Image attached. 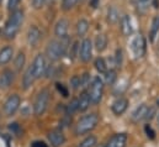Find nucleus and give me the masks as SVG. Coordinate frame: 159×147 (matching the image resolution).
I'll list each match as a JSON object with an SVG mask.
<instances>
[{
    "instance_id": "6e6552de",
    "label": "nucleus",
    "mask_w": 159,
    "mask_h": 147,
    "mask_svg": "<svg viewBox=\"0 0 159 147\" xmlns=\"http://www.w3.org/2000/svg\"><path fill=\"white\" fill-rule=\"evenodd\" d=\"M93 57V42L89 38H84L79 47V58L84 62H89Z\"/></svg>"
},
{
    "instance_id": "412c9836",
    "label": "nucleus",
    "mask_w": 159,
    "mask_h": 147,
    "mask_svg": "<svg viewBox=\"0 0 159 147\" xmlns=\"http://www.w3.org/2000/svg\"><path fill=\"white\" fill-rule=\"evenodd\" d=\"M159 32V16H154L152 20V26H151V31H149V41L154 42L156 37Z\"/></svg>"
},
{
    "instance_id": "a19ab883",
    "label": "nucleus",
    "mask_w": 159,
    "mask_h": 147,
    "mask_svg": "<svg viewBox=\"0 0 159 147\" xmlns=\"http://www.w3.org/2000/svg\"><path fill=\"white\" fill-rule=\"evenodd\" d=\"M99 2H100V0H90V6L96 9L99 6Z\"/></svg>"
},
{
    "instance_id": "b1692460",
    "label": "nucleus",
    "mask_w": 159,
    "mask_h": 147,
    "mask_svg": "<svg viewBox=\"0 0 159 147\" xmlns=\"http://www.w3.org/2000/svg\"><path fill=\"white\" fill-rule=\"evenodd\" d=\"M89 30V22L85 19H80L77 22V34L78 36H84Z\"/></svg>"
},
{
    "instance_id": "bb28decb",
    "label": "nucleus",
    "mask_w": 159,
    "mask_h": 147,
    "mask_svg": "<svg viewBox=\"0 0 159 147\" xmlns=\"http://www.w3.org/2000/svg\"><path fill=\"white\" fill-rule=\"evenodd\" d=\"M96 137L94 136V135H90V136H88L86 139H84L81 142H80L78 147H94L96 145Z\"/></svg>"
},
{
    "instance_id": "5701e85b",
    "label": "nucleus",
    "mask_w": 159,
    "mask_h": 147,
    "mask_svg": "<svg viewBox=\"0 0 159 147\" xmlns=\"http://www.w3.org/2000/svg\"><path fill=\"white\" fill-rule=\"evenodd\" d=\"M25 63H26V56H25V53L24 52H19L17 56L15 57V59H14L15 69L16 71H21L25 67Z\"/></svg>"
},
{
    "instance_id": "e433bc0d",
    "label": "nucleus",
    "mask_w": 159,
    "mask_h": 147,
    "mask_svg": "<svg viewBox=\"0 0 159 147\" xmlns=\"http://www.w3.org/2000/svg\"><path fill=\"white\" fill-rule=\"evenodd\" d=\"M70 57H72V59L77 56V51H78V48H79V46H78V42H74L72 46H70Z\"/></svg>"
},
{
    "instance_id": "9b49d317",
    "label": "nucleus",
    "mask_w": 159,
    "mask_h": 147,
    "mask_svg": "<svg viewBox=\"0 0 159 147\" xmlns=\"http://www.w3.org/2000/svg\"><path fill=\"white\" fill-rule=\"evenodd\" d=\"M127 139H128V136H127V134H125V132L116 134V135H114V136L106 142V145L104 147H125L126 144H127Z\"/></svg>"
},
{
    "instance_id": "a878e982",
    "label": "nucleus",
    "mask_w": 159,
    "mask_h": 147,
    "mask_svg": "<svg viewBox=\"0 0 159 147\" xmlns=\"http://www.w3.org/2000/svg\"><path fill=\"white\" fill-rule=\"evenodd\" d=\"M77 111H79V102H78V99H73V100L67 105V108H66V114L73 115V114L77 112Z\"/></svg>"
},
{
    "instance_id": "72a5a7b5",
    "label": "nucleus",
    "mask_w": 159,
    "mask_h": 147,
    "mask_svg": "<svg viewBox=\"0 0 159 147\" xmlns=\"http://www.w3.org/2000/svg\"><path fill=\"white\" fill-rule=\"evenodd\" d=\"M70 85L74 90H77L80 87V77L79 75H73L72 79H70Z\"/></svg>"
},
{
    "instance_id": "9d476101",
    "label": "nucleus",
    "mask_w": 159,
    "mask_h": 147,
    "mask_svg": "<svg viewBox=\"0 0 159 147\" xmlns=\"http://www.w3.org/2000/svg\"><path fill=\"white\" fill-rule=\"evenodd\" d=\"M49 144L52 145V147H61L64 145L66 142V136L61 130H52L48 132L47 135Z\"/></svg>"
},
{
    "instance_id": "58836bf2",
    "label": "nucleus",
    "mask_w": 159,
    "mask_h": 147,
    "mask_svg": "<svg viewBox=\"0 0 159 147\" xmlns=\"http://www.w3.org/2000/svg\"><path fill=\"white\" fill-rule=\"evenodd\" d=\"M115 58H116V64H117V66H121V63H122V51H121V50H117V51H116Z\"/></svg>"
},
{
    "instance_id": "f03ea898",
    "label": "nucleus",
    "mask_w": 159,
    "mask_h": 147,
    "mask_svg": "<svg viewBox=\"0 0 159 147\" xmlns=\"http://www.w3.org/2000/svg\"><path fill=\"white\" fill-rule=\"evenodd\" d=\"M67 42H68V37L67 38L49 41L48 45H47V50H46V53H47L48 58L51 61H58V59H61L67 53V50H68Z\"/></svg>"
},
{
    "instance_id": "f257e3e1",
    "label": "nucleus",
    "mask_w": 159,
    "mask_h": 147,
    "mask_svg": "<svg viewBox=\"0 0 159 147\" xmlns=\"http://www.w3.org/2000/svg\"><path fill=\"white\" fill-rule=\"evenodd\" d=\"M24 22V11L22 10H15L11 12L10 17L5 22L4 26V36L6 40H12L19 34L21 25Z\"/></svg>"
},
{
    "instance_id": "a18cd8bd",
    "label": "nucleus",
    "mask_w": 159,
    "mask_h": 147,
    "mask_svg": "<svg viewBox=\"0 0 159 147\" xmlns=\"http://www.w3.org/2000/svg\"><path fill=\"white\" fill-rule=\"evenodd\" d=\"M0 2H1V0H0Z\"/></svg>"
},
{
    "instance_id": "7c9ffc66",
    "label": "nucleus",
    "mask_w": 159,
    "mask_h": 147,
    "mask_svg": "<svg viewBox=\"0 0 159 147\" xmlns=\"http://www.w3.org/2000/svg\"><path fill=\"white\" fill-rule=\"evenodd\" d=\"M88 85H90V74L84 73L83 75H80V87L85 88Z\"/></svg>"
},
{
    "instance_id": "ddd939ff",
    "label": "nucleus",
    "mask_w": 159,
    "mask_h": 147,
    "mask_svg": "<svg viewBox=\"0 0 159 147\" xmlns=\"http://www.w3.org/2000/svg\"><path fill=\"white\" fill-rule=\"evenodd\" d=\"M14 78H15V75H14V72L11 69H5L2 73L0 74V88L1 89L9 88L12 84Z\"/></svg>"
},
{
    "instance_id": "aec40b11",
    "label": "nucleus",
    "mask_w": 159,
    "mask_h": 147,
    "mask_svg": "<svg viewBox=\"0 0 159 147\" xmlns=\"http://www.w3.org/2000/svg\"><path fill=\"white\" fill-rule=\"evenodd\" d=\"M79 111H85L89 107H90V103H91V99L89 97V93L88 92H83L80 94L79 99Z\"/></svg>"
},
{
    "instance_id": "2eb2a0df",
    "label": "nucleus",
    "mask_w": 159,
    "mask_h": 147,
    "mask_svg": "<svg viewBox=\"0 0 159 147\" xmlns=\"http://www.w3.org/2000/svg\"><path fill=\"white\" fill-rule=\"evenodd\" d=\"M127 108H128V100L126 98H119V99H116L112 103V107H111L112 112L116 114V115L123 114L125 111L127 110Z\"/></svg>"
},
{
    "instance_id": "20e7f679",
    "label": "nucleus",
    "mask_w": 159,
    "mask_h": 147,
    "mask_svg": "<svg viewBox=\"0 0 159 147\" xmlns=\"http://www.w3.org/2000/svg\"><path fill=\"white\" fill-rule=\"evenodd\" d=\"M49 98H51V94L48 89H42L37 94L34 102V114L36 116H42L46 112L48 104H49Z\"/></svg>"
},
{
    "instance_id": "423d86ee",
    "label": "nucleus",
    "mask_w": 159,
    "mask_h": 147,
    "mask_svg": "<svg viewBox=\"0 0 159 147\" xmlns=\"http://www.w3.org/2000/svg\"><path fill=\"white\" fill-rule=\"evenodd\" d=\"M21 104V98L17 94H11L4 103V114L6 116H12L15 115V112L19 110Z\"/></svg>"
},
{
    "instance_id": "6ab92c4d",
    "label": "nucleus",
    "mask_w": 159,
    "mask_h": 147,
    "mask_svg": "<svg viewBox=\"0 0 159 147\" xmlns=\"http://www.w3.org/2000/svg\"><path fill=\"white\" fill-rule=\"evenodd\" d=\"M36 80V78H35V75H34V72H32V68L31 67H29L27 69H26V72L24 74V77H22V88L26 90V89H29L32 84H34V82Z\"/></svg>"
},
{
    "instance_id": "c03bdc74",
    "label": "nucleus",
    "mask_w": 159,
    "mask_h": 147,
    "mask_svg": "<svg viewBox=\"0 0 159 147\" xmlns=\"http://www.w3.org/2000/svg\"><path fill=\"white\" fill-rule=\"evenodd\" d=\"M158 125H159V115H158Z\"/></svg>"
},
{
    "instance_id": "4be33fe9",
    "label": "nucleus",
    "mask_w": 159,
    "mask_h": 147,
    "mask_svg": "<svg viewBox=\"0 0 159 147\" xmlns=\"http://www.w3.org/2000/svg\"><path fill=\"white\" fill-rule=\"evenodd\" d=\"M107 46V37L106 35L101 34V35H98L95 38V48L99 51V52H102Z\"/></svg>"
},
{
    "instance_id": "4468645a",
    "label": "nucleus",
    "mask_w": 159,
    "mask_h": 147,
    "mask_svg": "<svg viewBox=\"0 0 159 147\" xmlns=\"http://www.w3.org/2000/svg\"><path fill=\"white\" fill-rule=\"evenodd\" d=\"M41 38V31L37 26H31L27 31V42L30 46L35 47Z\"/></svg>"
},
{
    "instance_id": "0eeeda50",
    "label": "nucleus",
    "mask_w": 159,
    "mask_h": 147,
    "mask_svg": "<svg viewBox=\"0 0 159 147\" xmlns=\"http://www.w3.org/2000/svg\"><path fill=\"white\" fill-rule=\"evenodd\" d=\"M32 68V72H34V75L36 79L41 78L43 74L46 73V69H47V63H46V58L43 55H37L34 59V63L31 66Z\"/></svg>"
},
{
    "instance_id": "c85d7f7f",
    "label": "nucleus",
    "mask_w": 159,
    "mask_h": 147,
    "mask_svg": "<svg viewBox=\"0 0 159 147\" xmlns=\"http://www.w3.org/2000/svg\"><path fill=\"white\" fill-rule=\"evenodd\" d=\"M77 2L78 0H62V9L64 11H69L77 5Z\"/></svg>"
},
{
    "instance_id": "ea45409f",
    "label": "nucleus",
    "mask_w": 159,
    "mask_h": 147,
    "mask_svg": "<svg viewBox=\"0 0 159 147\" xmlns=\"http://www.w3.org/2000/svg\"><path fill=\"white\" fill-rule=\"evenodd\" d=\"M32 147H48L43 141H35L32 142Z\"/></svg>"
},
{
    "instance_id": "dca6fc26",
    "label": "nucleus",
    "mask_w": 159,
    "mask_h": 147,
    "mask_svg": "<svg viewBox=\"0 0 159 147\" xmlns=\"http://www.w3.org/2000/svg\"><path fill=\"white\" fill-rule=\"evenodd\" d=\"M14 56V50L11 46H5L0 50V66L7 64Z\"/></svg>"
},
{
    "instance_id": "c756f323",
    "label": "nucleus",
    "mask_w": 159,
    "mask_h": 147,
    "mask_svg": "<svg viewBox=\"0 0 159 147\" xmlns=\"http://www.w3.org/2000/svg\"><path fill=\"white\" fill-rule=\"evenodd\" d=\"M105 74H106V75H105V78H106V83H107V84H110V85H112V84L115 83L116 78H117L116 72H115L114 69H110V71H107Z\"/></svg>"
},
{
    "instance_id": "39448f33",
    "label": "nucleus",
    "mask_w": 159,
    "mask_h": 147,
    "mask_svg": "<svg viewBox=\"0 0 159 147\" xmlns=\"http://www.w3.org/2000/svg\"><path fill=\"white\" fill-rule=\"evenodd\" d=\"M88 93H89V97H90L93 104L96 105L101 102L102 95H104V83L100 79V77H95L93 79V82L90 83Z\"/></svg>"
},
{
    "instance_id": "4c0bfd02",
    "label": "nucleus",
    "mask_w": 159,
    "mask_h": 147,
    "mask_svg": "<svg viewBox=\"0 0 159 147\" xmlns=\"http://www.w3.org/2000/svg\"><path fill=\"white\" fill-rule=\"evenodd\" d=\"M9 129H10L12 132H15V134H20V131H21V129H20L19 124H16V122L10 124V125H9Z\"/></svg>"
},
{
    "instance_id": "c9c22d12",
    "label": "nucleus",
    "mask_w": 159,
    "mask_h": 147,
    "mask_svg": "<svg viewBox=\"0 0 159 147\" xmlns=\"http://www.w3.org/2000/svg\"><path fill=\"white\" fill-rule=\"evenodd\" d=\"M31 1H32V6H34L36 10L43 7V5H44V2H46V0H31Z\"/></svg>"
},
{
    "instance_id": "473e14b6",
    "label": "nucleus",
    "mask_w": 159,
    "mask_h": 147,
    "mask_svg": "<svg viewBox=\"0 0 159 147\" xmlns=\"http://www.w3.org/2000/svg\"><path fill=\"white\" fill-rule=\"evenodd\" d=\"M56 88H57V90L61 93V95H63L64 98H67L68 97V89L62 84V83H56Z\"/></svg>"
},
{
    "instance_id": "cd10ccee",
    "label": "nucleus",
    "mask_w": 159,
    "mask_h": 147,
    "mask_svg": "<svg viewBox=\"0 0 159 147\" xmlns=\"http://www.w3.org/2000/svg\"><path fill=\"white\" fill-rule=\"evenodd\" d=\"M95 68L100 72V73H106L107 72V66H106V62L104 58L99 57L95 59Z\"/></svg>"
},
{
    "instance_id": "37998d69",
    "label": "nucleus",
    "mask_w": 159,
    "mask_h": 147,
    "mask_svg": "<svg viewBox=\"0 0 159 147\" xmlns=\"http://www.w3.org/2000/svg\"><path fill=\"white\" fill-rule=\"evenodd\" d=\"M139 2H147V1H149V0H138Z\"/></svg>"
},
{
    "instance_id": "1a4fd4ad",
    "label": "nucleus",
    "mask_w": 159,
    "mask_h": 147,
    "mask_svg": "<svg viewBox=\"0 0 159 147\" xmlns=\"http://www.w3.org/2000/svg\"><path fill=\"white\" fill-rule=\"evenodd\" d=\"M132 51L136 58H141L146 55V40L142 35H138L133 38L132 41Z\"/></svg>"
},
{
    "instance_id": "f704fd0d",
    "label": "nucleus",
    "mask_w": 159,
    "mask_h": 147,
    "mask_svg": "<svg viewBox=\"0 0 159 147\" xmlns=\"http://www.w3.org/2000/svg\"><path fill=\"white\" fill-rule=\"evenodd\" d=\"M144 131H146V134H147V136H148L149 139L153 140V139L156 137V132L153 131V129H152L149 125H146V126H144Z\"/></svg>"
},
{
    "instance_id": "a211bd4d",
    "label": "nucleus",
    "mask_w": 159,
    "mask_h": 147,
    "mask_svg": "<svg viewBox=\"0 0 159 147\" xmlns=\"http://www.w3.org/2000/svg\"><path fill=\"white\" fill-rule=\"evenodd\" d=\"M121 31L123 34V36H129L133 32V27H132V21L131 17L128 15H123L121 19Z\"/></svg>"
},
{
    "instance_id": "393cba45",
    "label": "nucleus",
    "mask_w": 159,
    "mask_h": 147,
    "mask_svg": "<svg viewBox=\"0 0 159 147\" xmlns=\"http://www.w3.org/2000/svg\"><path fill=\"white\" fill-rule=\"evenodd\" d=\"M119 19H120V16H119L117 9L114 7V6H111V7L109 9V11H107V21H109L110 24H116V22L119 21Z\"/></svg>"
},
{
    "instance_id": "f3484780",
    "label": "nucleus",
    "mask_w": 159,
    "mask_h": 147,
    "mask_svg": "<svg viewBox=\"0 0 159 147\" xmlns=\"http://www.w3.org/2000/svg\"><path fill=\"white\" fill-rule=\"evenodd\" d=\"M148 110H149V107L148 105H146V104L139 105L136 110L132 112V120L134 122H138V121L146 119L147 117V114H148Z\"/></svg>"
},
{
    "instance_id": "7ed1b4c3",
    "label": "nucleus",
    "mask_w": 159,
    "mask_h": 147,
    "mask_svg": "<svg viewBox=\"0 0 159 147\" xmlns=\"http://www.w3.org/2000/svg\"><path fill=\"white\" fill-rule=\"evenodd\" d=\"M99 124V115L96 112H91V114H88L85 116H83L79 121L77 122L75 125V129H74V134L77 136L80 135H85L90 131H93L96 125Z\"/></svg>"
},
{
    "instance_id": "f8f14e48",
    "label": "nucleus",
    "mask_w": 159,
    "mask_h": 147,
    "mask_svg": "<svg viewBox=\"0 0 159 147\" xmlns=\"http://www.w3.org/2000/svg\"><path fill=\"white\" fill-rule=\"evenodd\" d=\"M69 30V22L66 19H61L54 26V35L58 38H67Z\"/></svg>"
},
{
    "instance_id": "79ce46f5",
    "label": "nucleus",
    "mask_w": 159,
    "mask_h": 147,
    "mask_svg": "<svg viewBox=\"0 0 159 147\" xmlns=\"http://www.w3.org/2000/svg\"><path fill=\"white\" fill-rule=\"evenodd\" d=\"M153 5H154V7H156V9H158L159 7V0H153Z\"/></svg>"
},
{
    "instance_id": "2f4dec72",
    "label": "nucleus",
    "mask_w": 159,
    "mask_h": 147,
    "mask_svg": "<svg viewBox=\"0 0 159 147\" xmlns=\"http://www.w3.org/2000/svg\"><path fill=\"white\" fill-rule=\"evenodd\" d=\"M22 0H9L7 1V10L9 11H15V10H17V7H19V5H20V2H21Z\"/></svg>"
}]
</instances>
